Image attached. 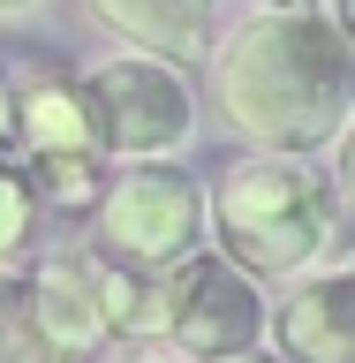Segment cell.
Here are the masks:
<instances>
[{"label":"cell","instance_id":"obj_1","mask_svg":"<svg viewBox=\"0 0 355 363\" xmlns=\"http://www.w3.org/2000/svg\"><path fill=\"white\" fill-rule=\"evenodd\" d=\"M212 68V106L249 152H295L325 159L348 136L355 113V45L333 8L265 16L249 8L204 45Z\"/></svg>","mask_w":355,"mask_h":363},{"label":"cell","instance_id":"obj_2","mask_svg":"<svg viewBox=\"0 0 355 363\" xmlns=\"http://www.w3.org/2000/svg\"><path fill=\"white\" fill-rule=\"evenodd\" d=\"M204 227L227 265L295 280L340 250V174L295 152H242L204 189Z\"/></svg>","mask_w":355,"mask_h":363},{"label":"cell","instance_id":"obj_3","mask_svg":"<svg viewBox=\"0 0 355 363\" xmlns=\"http://www.w3.org/2000/svg\"><path fill=\"white\" fill-rule=\"evenodd\" d=\"M91 250L113 265L167 272L181 257L212 250L204 227V182L181 159H136V167H106V189L91 204Z\"/></svg>","mask_w":355,"mask_h":363},{"label":"cell","instance_id":"obj_4","mask_svg":"<svg viewBox=\"0 0 355 363\" xmlns=\"http://www.w3.org/2000/svg\"><path fill=\"white\" fill-rule=\"evenodd\" d=\"M84 106H91V136L106 167H136V159H181L197 136V84L189 68L152 61V53H121L91 61L84 76Z\"/></svg>","mask_w":355,"mask_h":363},{"label":"cell","instance_id":"obj_5","mask_svg":"<svg viewBox=\"0 0 355 363\" xmlns=\"http://www.w3.org/2000/svg\"><path fill=\"white\" fill-rule=\"evenodd\" d=\"M167 356L181 363H227L242 348H265V280L227 265L220 250H197L174 265L167 295Z\"/></svg>","mask_w":355,"mask_h":363},{"label":"cell","instance_id":"obj_6","mask_svg":"<svg viewBox=\"0 0 355 363\" xmlns=\"http://www.w3.org/2000/svg\"><path fill=\"white\" fill-rule=\"evenodd\" d=\"M265 340L280 363H355V272L340 250L265 295Z\"/></svg>","mask_w":355,"mask_h":363},{"label":"cell","instance_id":"obj_7","mask_svg":"<svg viewBox=\"0 0 355 363\" xmlns=\"http://www.w3.org/2000/svg\"><path fill=\"white\" fill-rule=\"evenodd\" d=\"M38 333L61 363H91L106 348V311H98V250H61L45 265H23Z\"/></svg>","mask_w":355,"mask_h":363},{"label":"cell","instance_id":"obj_8","mask_svg":"<svg viewBox=\"0 0 355 363\" xmlns=\"http://www.w3.org/2000/svg\"><path fill=\"white\" fill-rule=\"evenodd\" d=\"M84 8L121 53H152V61L189 68L212 45V8L220 0H84Z\"/></svg>","mask_w":355,"mask_h":363},{"label":"cell","instance_id":"obj_9","mask_svg":"<svg viewBox=\"0 0 355 363\" xmlns=\"http://www.w3.org/2000/svg\"><path fill=\"white\" fill-rule=\"evenodd\" d=\"M8 144H23V159L30 152H98L84 84L61 76V68H38V76L8 84Z\"/></svg>","mask_w":355,"mask_h":363},{"label":"cell","instance_id":"obj_10","mask_svg":"<svg viewBox=\"0 0 355 363\" xmlns=\"http://www.w3.org/2000/svg\"><path fill=\"white\" fill-rule=\"evenodd\" d=\"M16 167H23V182H30L38 212H91L98 189H106V159L98 152H30V159H16Z\"/></svg>","mask_w":355,"mask_h":363},{"label":"cell","instance_id":"obj_11","mask_svg":"<svg viewBox=\"0 0 355 363\" xmlns=\"http://www.w3.org/2000/svg\"><path fill=\"white\" fill-rule=\"evenodd\" d=\"M0 363H61L38 333V311H30V280L23 265L0 272Z\"/></svg>","mask_w":355,"mask_h":363},{"label":"cell","instance_id":"obj_12","mask_svg":"<svg viewBox=\"0 0 355 363\" xmlns=\"http://www.w3.org/2000/svg\"><path fill=\"white\" fill-rule=\"evenodd\" d=\"M38 197H30V182L8 152H0V272L8 265H30V242H38Z\"/></svg>","mask_w":355,"mask_h":363},{"label":"cell","instance_id":"obj_13","mask_svg":"<svg viewBox=\"0 0 355 363\" xmlns=\"http://www.w3.org/2000/svg\"><path fill=\"white\" fill-rule=\"evenodd\" d=\"M249 8H265V16H303V8H325V0H249Z\"/></svg>","mask_w":355,"mask_h":363},{"label":"cell","instance_id":"obj_14","mask_svg":"<svg viewBox=\"0 0 355 363\" xmlns=\"http://www.w3.org/2000/svg\"><path fill=\"white\" fill-rule=\"evenodd\" d=\"M45 0H0V23H16V16H38Z\"/></svg>","mask_w":355,"mask_h":363},{"label":"cell","instance_id":"obj_15","mask_svg":"<svg viewBox=\"0 0 355 363\" xmlns=\"http://www.w3.org/2000/svg\"><path fill=\"white\" fill-rule=\"evenodd\" d=\"M227 363H280L272 348H242V356H227Z\"/></svg>","mask_w":355,"mask_h":363},{"label":"cell","instance_id":"obj_16","mask_svg":"<svg viewBox=\"0 0 355 363\" xmlns=\"http://www.w3.org/2000/svg\"><path fill=\"white\" fill-rule=\"evenodd\" d=\"M0 152H8V76H0Z\"/></svg>","mask_w":355,"mask_h":363}]
</instances>
